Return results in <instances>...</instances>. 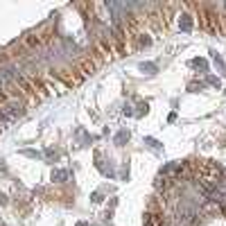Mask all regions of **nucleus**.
Listing matches in <instances>:
<instances>
[{"instance_id": "nucleus-6", "label": "nucleus", "mask_w": 226, "mask_h": 226, "mask_svg": "<svg viewBox=\"0 0 226 226\" xmlns=\"http://www.w3.org/2000/svg\"><path fill=\"white\" fill-rule=\"evenodd\" d=\"M115 140H118V143H125V140H129V131H120Z\"/></svg>"}, {"instance_id": "nucleus-7", "label": "nucleus", "mask_w": 226, "mask_h": 226, "mask_svg": "<svg viewBox=\"0 0 226 226\" xmlns=\"http://www.w3.org/2000/svg\"><path fill=\"white\" fill-rule=\"evenodd\" d=\"M208 82H210V84H213V86H217V88H220V79H215V77H210V79H208Z\"/></svg>"}, {"instance_id": "nucleus-5", "label": "nucleus", "mask_w": 226, "mask_h": 226, "mask_svg": "<svg viewBox=\"0 0 226 226\" xmlns=\"http://www.w3.org/2000/svg\"><path fill=\"white\" fill-rule=\"evenodd\" d=\"M140 70H143V72L147 70V75H151V72L156 70V66H151V63H140Z\"/></svg>"}, {"instance_id": "nucleus-4", "label": "nucleus", "mask_w": 226, "mask_h": 226, "mask_svg": "<svg viewBox=\"0 0 226 226\" xmlns=\"http://www.w3.org/2000/svg\"><path fill=\"white\" fill-rule=\"evenodd\" d=\"M192 66H194V68H199V70H206V68H208V63L203 61V59H194Z\"/></svg>"}, {"instance_id": "nucleus-1", "label": "nucleus", "mask_w": 226, "mask_h": 226, "mask_svg": "<svg viewBox=\"0 0 226 226\" xmlns=\"http://www.w3.org/2000/svg\"><path fill=\"white\" fill-rule=\"evenodd\" d=\"M23 113H25L23 104H20V102H16V100H11V102H7V104L0 109V122H2V125H7V122H14V120H18Z\"/></svg>"}, {"instance_id": "nucleus-2", "label": "nucleus", "mask_w": 226, "mask_h": 226, "mask_svg": "<svg viewBox=\"0 0 226 226\" xmlns=\"http://www.w3.org/2000/svg\"><path fill=\"white\" fill-rule=\"evenodd\" d=\"M145 226H163V222L154 213H145Z\"/></svg>"}, {"instance_id": "nucleus-3", "label": "nucleus", "mask_w": 226, "mask_h": 226, "mask_svg": "<svg viewBox=\"0 0 226 226\" xmlns=\"http://www.w3.org/2000/svg\"><path fill=\"white\" fill-rule=\"evenodd\" d=\"M181 30H183V32H190V30H192V20H190V16H183V20H181Z\"/></svg>"}, {"instance_id": "nucleus-8", "label": "nucleus", "mask_w": 226, "mask_h": 226, "mask_svg": "<svg viewBox=\"0 0 226 226\" xmlns=\"http://www.w3.org/2000/svg\"><path fill=\"white\" fill-rule=\"evenodd\" d=\"M79 226H86V224H79Z\"/></svg>"}]
</instances>
